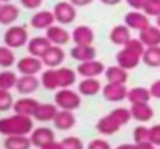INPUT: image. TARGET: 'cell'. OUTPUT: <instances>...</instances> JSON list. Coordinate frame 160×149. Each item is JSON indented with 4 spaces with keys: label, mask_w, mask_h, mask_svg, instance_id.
Wrapping results in <instances>:
<instances>
[{
    "label": "cell",
    "mask_w": 160,
    "mask_h": 149,
    "mask_svg": "<svg viewBox=\"0 0 160 149\" xmlns=\"http://www.w3.org/2000/svg\"><path fill=\"white\" fill-rule=\"evenodd\" d=\"M33 129H34V124H33V118L31 117L14 113L11 117L0 118V134L5 135V137L28 135V134L33 132Z\"/></svg>",
    "instance_id": "cell-1"
},
{
    "label": "cell",
    "mask_w": 160,
    "mask_h": 149,
    "mask_svg": "<svg viewBox=\"0 0 160 149\" xmlns=\"http://www.w3.org/2000/svg\"><path fill=\"white\" fill-rule=\"evenodd\" d=\"M5 45L9 48H22L23 45L28 44V30L22 25H11L3 34Z\"/></svg>",
    "instance_id": "cell-2"
},
{
    "label": "cell",
    "mask_w": 160,
    "mask_h": 149,
    "mask_svg": "<svg viewBox=\"0 0 160 149\" xmlns=\"http://www.w3.org/2000/svg\"><path fill=\"white\" fill-rule=\"evenodd\" d=\"M54 104L59 110H76L81 106V95L72 89H59L54 95Z\"/></svg>",
    "instance_id": "cell-3"
},
{
    "label": "cell",
    "mask_w": 160,
    "mask_h": 149,
    "mask_svg": "<svg viewBox=\"0 0 160 149\" xmlns=\"http://www.w3.org/2000/svg\"><path fill=\"white\" fill-rule=\"evenodd\" d=\"M54 20L61 25H70L76 19V6L70 2H59L53 8Z\"/></svg>",
    "instance_id": "cell-4"
},
{
    "label": "cell",
    "mask_w": 160,
    "mask_h": 149,
    "mask_svg": "<svg viewBox=\"0 0 160 149\" xmlns=\"http://www.w3.org/2000/svg\"><path fill=\"white\" fill-rule=\"evenodd\" d=\"M17 65V72L22 75H38L42 70V59L36 57V56H23L22 59H19V62H16Z\"/></svg>",
    "instance_id": "cell-5"
},
{
    "label": "cell",
    "mask_w": 160,
    "mask_h": 149,
    "mask_svg": "<svg viewBox=\"0 0 160 149\" xmlns=\"http://www.w3.org/2000/svg\"><path fill=\"white\" fill-rule=\"evenodd\" d=\"M124 25L129 28V30H135V31H143L145 28H148L151 23H149V17L145 14V12H140V11H131L124 16Z\"/></svg>",
    "instance_id": "cell-6"
},
{
    "label": "cell",
    "mask_w": 160,
    "mask_h": 149,
    "mask_svg": "<svg viewBox=\"0 0 160 149\" xmlns=\"http://www.w3.org/2000/svg\"><path fill=\"white\" fill-rule=\"evenodd\" d=\"M104 70H106L104 64L97 59H92L87 62H79V65L76 67L78 75H81L82 78H98L100 75L104 73Z\"/></svg>",
    "instance_id": "cell-7"
},
{
    "label": "cell",
    "mask_w": 160,
    "mask_h": 149,
    "mask_svg": "<svg viewBox=\"0 0 160 149\" xmlns=\"http://www.w3.org/2000/svg\"><path fill=\"white\" fill-rule=\"evenodd\" d=\"M45 37L52 42V45H58V47H62L72 41V34L59 25H52L50 28H47Z\"/></svg>",
    "instance_id": "cell-8"
},
{
    "label": "cell",
    "mask_w": 160,
    "mask_h": 149,
    "mask_svg": "<svg viewBox=\"0 0 160 149\" xmlns=\"http://www.w3.org/2000/svg\"><path fill=\"white\" fill-rule=\"evenodd\" d=\"M41 86V79L36 78V75H22L19 79H17V84H16V90L20 93V95H31L34 93Z\"/></svg>",
    "instance_id": "cell-9"
},
{
    "label": "cell",
    "mask_w": 160,
    "mask_h": 149,
    "mask_svg": "<svg viewBox=\"0 0 160 149\" xmlns=\"http://www.w3.org/2000/svg\"><path fill=\"white\" fill-rule=\"evenodd\" d=\"M128 89H126V84H109L103 87V97L106 101L110 102H120L123 99L128 98Z\"/></svg>",
    "instance_id": "cell-10"
},
{
    "label": "cell",
    "mask_w": 160,
    "mask_h": 149,
    "mask_svg": "<svg viewBox=\"0 0 160 149\" xmlns=\"http://www.w3.org/2000/svg\"><path fill=\"white\" fill-rule=\"evenodd\" d=\"M140 61H142V56H140V54H137V53H134V51H131V50L124 48V47H123V50H120V51L117 53V65H120V67L124 68V70H132V68H135Z\"/></svg>",
    "instance_id": "cell-11"
},
{
    "label": "cell",
    "mask_w": 160,
    "mask_h": 149,
    "mask_svg": "<svg viewBox=\"0 0 160 149\" xmlns=\"http://www.w3.org/2000/svg\"><path fill=\"white\" fill-rule=\"evenodd\" d=\"M30 140H31V145L36 146V148L42 149L45 145L54 142V132L50 127H38V129H33L31 135H30Z\"/></svg>",
    "instance_id": "cell-12"
},
{
    "label": "cell",
    "mask_w": 160,
    "mask_h": 149,
    "mask_svg": "<svg viewBox=\"0 0 160 149\" xmlns=\"http://www.w3.org/2000/svg\"><path fill=\"white\" fill-rule=\"evenodd\" d=\"M41 102L36 101L34 98H30V97H23V98L14 101L12 104V109H14V113H19V115H25V117H31L34 115L38 106Z\"/></svg>",
    "instance_id": "cell-13"
},
{
    "label": "cell",
    "mask_w": 160,
    "mask_h": 149,
    "mask_svg": "<svg viewBox=\"0 0 160 149\" xmlns=\"http://www.w3.org/2000/svg\"><path fill=\"white\" fill-rule=\"evenodd\" d=\"M72 41L75 45H92L95 41V33L86 25H79L72 31Z\"/></svg>",
    "instance_id": "cell-14"
},
{
    "label": "cell",
    "mask_w": 160,
    "mask_h": 149,
    "mask_svg": "<svg viewBox=\"0 0 160 149\" xmlns=\"http://www.w3.org/2000/svg\"><path fill=\"white\" fill-rule=\"evenodd\" d=\"M41 59H42L44 65H47L48 68H58V67L64 62V59H65V53H64L62 47L52 45V47L48 48V51H47Z\"/></svg>",
    "instance_id": "cell-15"
},
{
    "label": "cell",
    "mask_w": 160,
    "mask_h": 149,
    "mask_svg": "<svg viewBox=\"0 0 160 149\" xmlns=\"http://www.w3.org/2000/svg\"><path fill=\"white\" fill-rule=\"evenodd\" d=\"M54 22L56 20H54L53 11L44 9V11H39V12H34L33 14V17L30 20V25L33 28H36V30H47L52 25H54Z\"/></svg>",
    "instance_id": "cell-16"
},
{
    "label": "cell",
    "mask_w": 160,
    "mask_h": 149,
    "mask_svg": "<svg viewBox=\"0 0 160 149\" xmlns=\"http://www.w3.org/2000/svg\"><path fill=\"white\" fill-rule=\"evenodd\" d=\"M52 47V42L45 37V36H38V37H33L28 41L27 44V48H28V53L31 56H36V57H42L48 48Z\"/></svg>",
    "instance_id": "cell-17"
},
{
    "label": "cell",
    "mask_w": 160,
    "mask_h": 149,
    "mask_svg": "<svg viewBox=\"0 0 160 149\" xmlns=\"http://www.w3.org/2000/svg\"><path fill=\"white\" fill-rule=\"evenodd\" d=\"M19 16H20L19 6H16L11 2L2 3V6H0V25H12L19 19Z\"/></svg>",
    "instance_id": "cell-18"
},
{
    "label": "cell",
    "mask_w": 160,
    "mask_h": 149,
    "mask_svg": "<svg viewBox=\"0 0 160 149\" xmlns=\"http://www.w3.org/2000/svg\"><path fill=\"white\" fill-rule=\"evenodd\" d=\"M53 124L59 131H70L76 124V118L72 110H58L53 120Z\"/></svg>",
    "instance_id": "cell-19"
},
{
    "label": "cell",
    "mask_w": 160,
    "mask_h": 149,
    "mask_svg": "<svg viewBox=\"0 0 160 149\" xmlns=\"http://www.w3.org/2000/svg\"><path fill=\"white\" fill-rule=\"evenodd\" d=\"M109 39L113 45H120L124 47L132 37H131V30L126 25H117L110 30L109 33Z\"/></svg>",
    "instance_id": "cell-20"
},
{
    "label": "cell",
    "mask_w": 160,
    "mask_h": 149,
    "mask_svg": "<svg viewBox=\"0 0 160 149\" xmlns=\"http://www.w3.org/2000/svg\"><path fill=\"white\" fill-rule=\"evenodd\" d=\"M129 110H131V117L134 120H137V121H142V123H146V121H149L154 117V110H152V107L148 102L132 104Z\"/></svg>",
    "instance_id": "cell-21"
},
{
    "label": "cell",
    "mask_w": 160,
    "mask_h": 149,
    "mask_svg": "<svg viewBox=\"0 0 160 149\" xmlns=\"http://www.w3.org/2000/svg\"><path fill=\"white\" fill-rule=\"evenodd\" d=\"M58 106L56 104H50V102H44V104H39L33 118H36L38 121H42V123H48V121H53L56 113H58Z\"/></svg>",
    "instance_id": "cell-22"
},
{
    "label": "cell",
    "mask_w": 160,
    "mask_h": 149,
    "mask_svg": "<svg viewBox=\"0 0 160 149\" xmlns=\"http://www.w3.org/2000/svg\"><path fill=\"white\" fill-rule=\"evenodd\" d=\"M70 56L78 62H87L97 57V50L93 45H75L70 50Z\"/></svg>",
    "instance_id": "cell-23"
},
{
    "label": "cell",
    "mask_w": 160,
    "mask_h": 149,
    "mask_svg": "<svg viewBox=\"0 0 160 149\" xmlns=\"http://www.w3.org/2000/svg\"><path fill=\"white\" fill-rule=\"evenodd\" d=\"M120 127H121V124L110 113L103 117L101 120H98V123H97V131L103 135H113L120 131Z\"/></svg>",
    "instance_id": "cell-24"
},
{
    "label": "cell",
    "mask_w": 160,
    "mask_h": 149,
    "mask_svg": "<svg viewBox=\"0 0 160 149\" xmlns=\"http://www.w3.org/2000/svg\"><path fill=\"white\" fill-rule=\"evenodd\" d=\"M101 89V82L97 78H84L79 84H78V93L84 95V97H93L97 93H100Z\"/></svg>",
    "instance_id": "cell-25"
},
{
    "label": "cell",
    "mask_w": 160,
    "mask_h": 149,
    "mask_svg": "<svg viewBox=\"0 0 160 149\" xmlns=\"http://www.w3.org/2000/svg\"><path fill=\"white\" fill-rule=\"evenodd\" d=\"M104 76L109 84H126L128 82V70L120 65H112L104 70Z\"/></svg>",
    "instance_id": "cell-26"
},
{
    "label": "cell",
    "mask_w": 160,
    "mask_h": 149,
    "mask_svg": "<svg viewBox=\"0 0 160 149\" xmlns=\"http://www.w3.org/2000/svg\"><path fill=\"white\" fill-rule=\"evenodd\" d=\"M138 39L143 42L145 47H157V45H160V28L149 25L148 28L140 31Z\"/></svg>",
    "instance_id": "cell-27"
},
{
    "label": "cell",
    "mask_w": 160,
    "mask_h": 149,
    "mask_svg": "<svg viewBox=\"0 0 160 149\" xmlns=\"http://www.w3.org/2000/svg\"><path fill=\"white\" fill-rule=\"evenodd\" d=\"M58 70V79H59V89H68L76 82V72L68 67H59Z\"/></svg>",
    "instance_id": "cell-28"
},
{
    "label": "cell",
    "mask_w": 160,
    "mask_h": 149,
    "mask_svg": "<svg viewBox=\"0 0 160 149\" xmlns=\"http://www.w3.org/2000/svg\"><path fill=\"white\" fill-rule=\"evenodd\" d=\"M3 146L5 149H30L33 145H31L30 137L27 135H11V137H6Z\"/></svg>",
    "instance_id": "cell-29"
},
{
    "label": "cell",
    "mask_w": 160,
    "mask_h": 149,
    "mask_svg": "<svg viewBox=\"0 0 160 149\" xmlns=\"http://www.w3.org/2000/svg\"><path fill=\"white\" fill-rule=\"evenodd\" d=\"M41 86L47 90H58L59 89V79H58V70L47 68L41 75Z\"/></svg>",
    "instance_id": "cell-30"
},
{
    "label": "cell",
    "mask_w": 160,
    "mask_h": 149,
    "mask_svg": "<svg viewBox=\"0 0 160 149\" xmlns=\"http://www.w3.org/2000/svg\"><path fill=\"white\" fill-rule=\"evenodd\" d=\"M151 99V92L145 87H134L128 92V101L131 104L137 102H148Z\"/></svg>",
    "instance_id": "cell-31"
},
{
    "label": "cell",
    "mask_w": 160,
    "mask_h": 149,
    "mask_svg": "<svg viewBox=\"0 0 160 149\" xmlns=\"http://www.w3.org/2000/svg\"><path fill=\"white\" fill-rule=\"evenodd\" d=\"M142 61L148 67H160V45L157 47H146Z\"/></svg>",
    "instance_id": "cell-32"
},
{
    "label": "cell",
    "mask_w": 160,
    "mask_h": 149,
    "mask_svg": "<svg viewBox=\"0 0 160 149\" xmlns=\"http://www.w3.org/2000/svg\"><path fill=\"white\" fill-rule=\"evenodd\" d=\"M17 75L14 73V72H11V70H2L0 72V89L2 90H11V89H14L16 87V84H17Z\"/></svg>",
    "instance_id": "cell-33"
},
{
    "label": "cell",
    "mask_w": 160,
    "mask_h": 149,
    "mask_svg": "<svg viewBox=\"0 0 160 149\" xmlns=\"http://www.w3.org/2000/svg\"><path fill=\"white\" fill-rule=\"evenodd\" d=\"M14 62H16V56H14L12 48H9L6 45L0 47V67L9 68L11 65H14Z\"/></svg>",
    "instance_id": "cell-34"
},
{
    "label": "cell",
    "mask_w": 160,
    "mask_h": 149,
    "mask_svg": "<svg viewBox=\"0 0 160 149\" xmlns=\"http://www.w3.org/2000/svg\"><path fill=\"white\" fill-rule=\"evenodd\" d=\"M110 115L121 124V126H124V124H128L129 123V120L132 118L131 117V110L129 109H126V107H117V109H113V110H110Z\"/></svg>",
    "instance_id": "cell-35"
},
{
    "label": "cell",
    "mask_w": 160,
    "mask_h": 149,
    "mask_svg": "<svg viewBox=\"0 0 160 149\" xmlns=\"http://www.w3.org/2000/svg\"><path fill=\"white\" fill-rule=\"evenodd\" d=\"M14 99L9 90H2L0 89V112H6L9 109H12Z\"/></svg>",
    "instance_id": "cell-36"
},
{
    "label": "cell",
    "mask_w": 160,
    "mask_h": 149,
    "mask_svg": "<svg viewBox=\"0 0 160 149\" xmlns=\"http://www.w3.org/2000/svg\"><path fill=\"white\" fill-rule=\"evenodd\" d=\"M143 12L149 17H157L160 16V0H146L145 6H143Z\"/></svg>",
    "instance_id": "cell-37"
},
{
    "label": "cell",
    "mask_w": 160,
    "mask_h": 149,
    "mask_svg": "<svg viewBox=\"0 0 160 149\" xmlns=\"http://www.w3.org/2000/svg\"><path fill=\"white\" fill-rule=\"evenodd\" d=\"M134 142H135V145L149 142V129L145 126H137L134 129Z\"/></svg>",
    "instance_id": "cell-38"
},
{
    "label": "cell",
    "mask_w": 160,
    "mask_h": 149,
    "mask_svg": "<svg viewBox=\"0 0 160 149\" xmlns=\"http://www.w3.org/2000/svg\"><path fill=\"white\" fill-rule=\"evenodd\" d=\"M61 143H62V149H86L84 143L78 137H67Z\"/></svg>",
    "instance_id": "cell-39"
},
{
    "label": "cell",
    "mask_w": 160,
    "mask_h": 149,
    "mask_svg": "<svg viewBox=\"0 0 160 149\" xmlns=\"http://www.w3.org/2000/svg\"><path fill=\"white\" fill-rule=\"evenodd\" d=\"M149 142L154 146H160V124H156L149 129Z\"/></svg>",
    "instance_id": "cell-40"
},
{
    "label": "cell",
    "mask_w": 160,
    "mask_h": 149,
    "mask_svg": "<svg viewBox=\"0 0 160 149\" xmlns=\"http://www.w3.org/2000/svg\"><path fill=\"white\" fill-rule=\"evenodd\" d=\"M87 149H112L109 142H106L104 138H95L92 140L89 145H87Z\"/></svg>",
    "instance_id": "cell-41"
},
{
    "label": "cell",
    "mask_w": 160,
    "mask_h": 149,
    "mask_svg": "<svg viewBox=\"0 0 160 149\" xmlns=\"http://www.w3.org/2000/svg\"><path fill=\"white\" fill-rule=\"evenodd\" d=\"M44 0H20V5L27 9H38Z\"/></svg>",
    "instance_id": "cell-42"
},
{
    "label": "cell",
    "mask_w": 160,
    "mask_h": 149,
    "mask_svg": "<svg viewBox=\"0 0 160 149\" xmlns=\"http://www.w3.org/2000/svg\"><path fill=\"white\" fill-rule=\"evenodd\" d=\"M126 2H128V5H129L132 9H135V11L143 9V6H145V3H146V0H126Z\"/></svg>",
    "instance_id": "cell-43"
},
{
    "label": "cell",
    "mask_w": 160,
    "mask_h": 149,
    "mask_svg": "<svg viewBox=\"0 0 160 149\" xmlns=\"http://www.w3.org/2000/svg\"><path fill=\"white\" fill-rule=\"evenodd\" d=\"M149 92H151V97H154V98L160 99V79H159V81H156V82L151 86Z\"/></svg>",
    "instance_id": "cell-44"
},
{
    "label": "cell",
    "mask_w": 160,
    "mask_h": 149,
    "mask_svg": "<svg viewBox=\"0 0 160 149\" xmlns=\"http://www.w3.org/2000/svg\"><path fill=\"white\" fill-rule=\"evenodd\" d=\"M68 2L78 8V6H87V5H90L93 0H68Z\"/></svg>",
    "instance_id": "cell-45"
},
{
    "label": "cell",
    "mask_w": 160,
    "mask_h": 149,
    "mask_svg": "<svg viewBox=\"0 0 160 149\" xmlns=\"http://www.w3.org/2000/svg\"><path fill=\"white\" fill-rule=\"evenodd\" d=\"M42 149H62V143H59V142H52V143H48V145H45Z\"/></svg>",
    "instance_id": "cell-46"
},
{
    "label": "cell",
    "mask_w": 160,
    "mask_h": 149,
    "mask_svg": "<svg viewBox=\"0 0 160 149\" xmlns=\"http://www.w3.org/2000/svg\"><path fill=\"white\" fill-rule=\"evenodd\" d=\"M137 149H156V146L151 142H145V143H138Z\"/></svg>",
    "instance_id": "cell-47"
},
{
    "label": "cell",
    "mask_w": 160,
    "mask_h": 149,
    "mask_svg": "<svg viewBox=\"0 0 160 149\" xmlns=\"http://www.w3.org/2000/svg\"><path fill=\"white\" fill-rule=\"evenodd\" d=\"M115 149H137V145H131V143H124V145H120Z\"/></svg>",
    "instance_id": "cell-48"
},
{
    "label": "cell",
    "mask_w": 160,
    "mask_h": 149,
    "mask_svg": "<svg viewBox=\"0 0 160 149\" xmlns=\"http://www.w3.org/2000/svg\"><path fill=\"white\" fill-rule=\"evenodd\" d=\"M101 3H104V5H107V6H113V5H118L121 0H100Z\"/></svg>",
    "instance_id": "cell-49"
},
{
    "label": "cell",
    "mask_w": 160,
    "mask_h": 149,
    "mask_svg": "<svg viewBox=\"0 0 160 149\" xmlns=\"http://www.w3.org/2000/svg\"><path fill=\"white\" fill-rule=\"evenodd\" d=\"M157 27L160 28V16H157Z\"/></svg>",
    "instance_id": "cell-50"
},
{
    "label": "cell",
    "mask_w": 160,
    "mask_h": 149,
    "mask_svg": "<svg viewBox=\"0 0 160 149\" xmlns=\"http://www.w3.org/2000/svg\"><path fill=\"white\" fill-rule=\"evenodd\" d=\"M2 3H8V2H11V0H0Z\"/></svg>",
    "instance_id": "cell-51"
},
{
    "label": "cell",
    "mask_w": 160,
    "mask_h": 149,
    "mask_svg": "<svg viewBox=\"0 0 160 149\" xmlns=\"http://www.w3.org/2000/svg\"><path fill=\"white\" fill-rule=\"evenodd\" d=\"M0 6H2V2H0Z\"/></svg>",
    "instance_id": "cell-52"
}]
</instances>
